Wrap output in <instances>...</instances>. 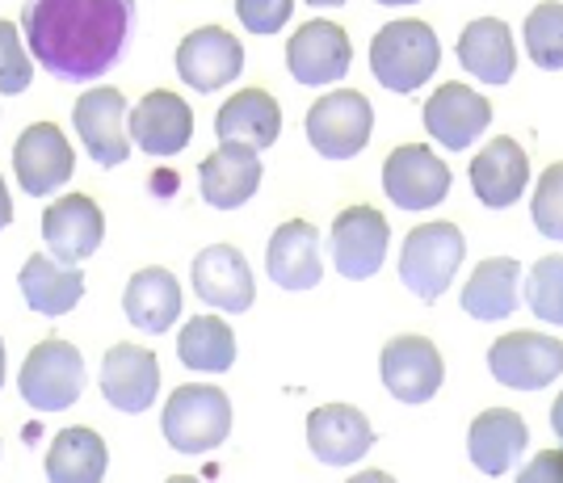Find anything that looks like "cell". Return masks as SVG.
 Here are the masks:
<instances>
[{
	"label": "cell",
	"mask_w": 563,
	"mask_h": 483,
	"mask_svg": "<svg viewBox=\"0 0 563 483\" xmlns=\"http://www.w3.org/2000/svg\"><path fill=\"white\" fill-rule=\"evenodd\" d=\"M459 64L479 80V85H509L517 72V46L509 25L500 18H479L467 22V30L459 34Z\"/></svg>",
	"instance_id": "obj_27"
},
{
	"label": "cell",
	"mask_w": 563,
	"mask_h": 483,
	"mask_svg": "<svg viewBox=\"0 0 563 483\" xmlns=\"http://www.w3.org/2000/svg\"><path fill=\"white\" fill-rule=\"evenodd\" d=\"M189 277H194V290L198 299L211 303L214 311H228V316H240L249 311L253 299H257V286H253V270L244 253L235 244H211L194 256L189 265Z\"/></svg>",
	"instance_id": "obj_16"
},
{
	"label": "cell",
	"mask_w": 563,
	"mask_h": 483,
	"mask_svg": "<svg viewBox=\"0 0 563 483\" xmlns=\"http://www.w3.org/2000/svg\"><path fill=\"white\" fill-rule=\"evenodd\" d=\"M526 51L542 72H563V4L560 0H542L530 9V18L521 25Z\"/></svg>",
	"instance_id": "obj_32"
},
{
	"label": "cell",
	"mask_w": 563,
	"mask_h": 483,
	"mask_svg": "<svg viewBox=\"0 0 563 483\" xmlns=\"http://www.w3.org/2000/svg\"><path fill=\"white\" fill-rule=\"evenodd\" d=\"M450 164L433 156L424 143H404L383 164V189L399 210H429L450 194Z\"/></svg>",
	"instance_id": "obj_10"
},
{
	"label": "cell",
	"mask_w": 563,
	"mask_h": 483,
	"mask_svg": "<svg viewBox=\"0 0 563 483\" xmlns=\"http://www.w3.org/2000/svg\"><path fill=\"white\" fill-rule=\"evenodd\" d=\"M22 30L55 80L89 85L118 64L135 30V0H25Z\"/></svg>",
	"instance_id": "obj_1"
},
{
	"label": "cell",
	"mask_w": 563,
	"mask_h": 483,
	"mask_svg": "<svg viewBox=\"0 0 563 483\" xmlns=\"http://www.w3.org/2000/svg\"><path fill=\"white\" fill-rule=\"evenodd\" d=\"M30 80H34V64L25 55L22 39H18V25L0 18V92L18 97V92L30 89Z\"/></svg>",
	"instance_id": "obj_35"
},
{
	"label": "cell",
	"mask_w": 563,
	"mask_h": 483,
	"mask_svg": "<svg viewBox=\"0 0 563 483\" xmlns=\"http://www.w3.org/2000/svg\"><path fill=\"white\" fill-rule=\"evenodd\" d=\"M110 466V450L97 429H64L55 433L47 450V480L51 483H101Z\"/></svg>",
	"instance_id": "obj_30"
},
{
	"label": "cell",
	"mask_w": 563,
	"mask_h": 483,
	"mask_svg": "<svg viewBox=\"0 0 563 483\" xmlns=\"http://www.w3.org/2000/svg\"><path fill=\"white\" fill-rule=\"evenodd\" d=\"M71 168H76L71 143L55 122H30L13 143V173L30 198L55 194L71 177Z\"/></svg>",
	"instance_id": "obj_11"
},
{
	"label": "cell",
	"mask_w": 563,
	"mask_h": 483,
	"mask_svg": "<svg viewBox=\"0 0 563 483\" xmlns=\"http://www.w3.org/2000/svg\"><path fill=\"white\" fill-rule=\"evenodd\" d=\"M219 143H244V147H274L282 135V106L265 89H240L232 101L214 114Z\"/></svg>",
	"instance_id": "obj_26"
},
{
	"label": "cell",
	"mask_w": 563,
	"mask_h": 483,
	"mask_svg": "<svg viewBox=\"0 0 563 483\" xmlns=\"http://www.w3.org/2000/svg\"><path fill=\"white\" fill-rule=\"evenodd\" d=\"M240 72H244V46L223 25H198L177 46V76L186 80L189 89H228Z\"/></svg>",
	"instance_id": "obj_12"
},
{
	"label": "cell",
	"mask_w": 563,
	"mask_h": 483,
	"mask_svg": "<svg viewBox=\"0 0 563 483\" xmlns=\"http://www.w3.org/2000/svg\"><path fill=\"white\" fill-rule=\"evenodd\" d=\"M378 374H383V387L396 395L399 404H429L442 392L446 362H442V353L429 337L408 332V337H396V341L383 345Z\"/></svg>",
	"instance_id": "obj_9"
},
{
	"label": "cell",
	"mask_w": 563,
	"mask_h": 483,
	"mask_svg": "<svg viewBox=\"0 0 563 483\" xmlns=\"http://www.w3.org/2000/svg\"><path fill=\"white\" fill-rule=\"evenodd\" d=\"M471 189H475V198L484 202V207L493 210H505L514 207L517 198L526 194V185H530V156L521 152V143L509 135L493 139L479 156H471Z\"/></svg>",
	"instance_id": "obj_22"
},
{
	"label": "cell",
	"mask_w": 563,
	"mask_h": 483,
	"mask_svg": "<svg viewBox=\"0 0 563 483\" xmlns=\"http://www.w3.org/2000/svg\"><path fill=\"white\" fill-rule=\"evenodd\" d=\"M307 446L324 466H353L371 454L375 429L366 413H357L350 404H324L307 416Z\"/></svg>",
	"instance_id": "obj_20"
},
{
	"label": "cell",
	"mask_w": 563,
	"mask_h": 483,
	"mask_svg": "<svg viewBox=\"0 0 563 483\" xmlns=\"http://www.w3.org/2000/svg\"><path fill=\"white\" fill-rule=\"evenodd\" d=\"M177 358L186 370L223 374L235 362V332L223 316H194L177 337Z\"/></svg>",
	"instance_id": "obj_31"
},
{
	"label": "cell",
	"mask_w": 563,
	"mask_h": 483,
	"mask_svg": "<svg viewBox=\"0 0 563 483\" xmlns=\"http://www.w3.org/2000/svg\"><path fill=\"white\" fill-rule=\"evenodd\" d=\"M378 4H391V9H399V4H417V0H378Z\"/></svg>",
	"instance_id": "obj_43"
},
{
	"label": "cell",
	"mask_w": 563,
	"mask_h": 483,
	"mask_svg": "<svg viewBox=\"0 0 563 483\" xmlns=\"http://www.w3.org/2000/svg\"><path fill=\"white\" fill-rule=\"evenodd\" d=\"M194 139V110L186 97L168 89H152L131 106V143L143 156H177Z\"/></svg>",
	"instance_id": "obj_17"
},
{
	"label": "cell",
	"mask_w": 563,
	"mask_h": 483,
	"mask_svg": "<svg viewBox=\"0 0 563 483\" xmlns=\"http://www.w3.org/2000/svg\"><path fill=\"white\" fill-rule=\"evenodd\" d=\"M161 429L177 454H211L232 433V399L211 383H186L168 395Z\"/></svg>",
	"instance_id": "obj_3"
},
{
	"label": "cell",
	"mask_w": 563,
	"mask_h": 483,
	"mask_svg": "<svg viewBox=\"0 0 563 483\" xmlns=\"http://www.w3.org/2000/svg\"><path fill=\"white\" fill-rule=\"evenodd\" d=\"M22 299L30 303V311L59 320L68 316L76 303L85 299V274L80 265H59L55 256H30L18 274Z\"/></svg>",
	"instance_id": "obj_29"
},
{
	"label": "cell",
	"mask_w": 563,
	"mask_h": 483,
	"mask_svg": "<svg viewBox=\"0 0 563 483\" xmlns=\"http://www.w3.org/2000/svg\"><path fill=\"white\" fill-rule=\"evenodd\" d=\"M350 483H396L391 475H378V471H366V475H353Z\"/></svg>",
	"instance_id": "obj_41"
},
{
	"label": "cell",
	"mask_w": 563,
	"mask_h": 483,
	"mask_svg": "<svg viewBox=\"0 0 563 483\" xmlns=\"http://www.w3.org/2000/svg\"><path fill=\"white\" fill-rule=\"evenodd\" d=\"M261 173H265V164H261L257 147L219 143L211 156L202 161V168H198L207 207H214V210L244 207V202L261 189Z\"/></svg>",
	"instance_id": "obj_23"
},
{
	"label": "cell",
	"mask_w": 563,
	"mask_h": 483,
	"mask_svg": "<svg viewBox=\"0 0 563 483\" xmlns=\"http://www.w3.org/2000/svg\"><path fill=\"white\" fill-rule=\"evenodd\" d=\"M265 270L278 282L282 290L299 295V290H316L324 277V261H320V231L307 219H290L269 235L265 249Z\"/></svg>",
	"instance_id": "obj_21"
},
{
	"label": "cell",
	"mask_w": 563,
	"mask_h": 483,
	"mask_svg": "<svg viewBox=\"0 0 563 483\" xmlns=\"http://www.w3.org/2000/svg\"><path fill=\"white\" fill-rule=\"evenodd\" d=\"M76 135L85 143V152L93 156L101 168H114L131 156V135H126V97L118 89H89L80 92L76 110Z\"/></svg>",
	"instance_id": "obj_15"
},
{
	"label": "cell",
	"mask_w": 563,
	"mask_h": 483,
	"mask_svg": "<svg viewBox=\"0 0 563 483\" xmlns=\"http://www.w3.org/2000/svg\"><path fill=\"white\" fill-rule=\"evenodd\" d=\"M13 223V198H9V185L0 177V231Z\"/></svg>",
	"instance_id": "obj_39"
},
{
	"label": "cell",
	"mask_w": 563,
	"mask_h": 483,
	"mask_svg": "<svg viewBox=\"0 0 563 483\" xmlns=\"http://www.w3.org/2000/svg\"><path fill=\"white\" fill-rule=\"evenodd\" d=\"M106 215L89 194H64L43 215V240L59 265H85L101 249Z\"/></svg>",
	"instance_id": "obj_14"
},
{
	"label": "cell",
	"mask_w": 563,
	"mask_h": 483,
	"mask_svg": "<svg viewBox=\"0 0 563 483\" xmlns=\"http://www.w3.org/2000/svg\"><path fill=\"white\" fill-rule=\"evenodd\" d=\"M521 303V265L514 256H488L463 286V311L479 323L509 320Z\"/></svg>",
	"instance_id": "obj_28"
},
{
	"label": "cell",
	"mask_w": 563,
	"mask_h": 483,
	"mask_svg": "<svg viewBox=\"0 0 563 483\" xmlns=\"http://www.w3.org/2000/svg\"><path fill=\"white\" fill-rule=\"evenodd\" d=\"M467 256V240L454 223H421L399 244V282L421 303H438L450 290Z\"/></svg>",
	"instance_id": "obj_4"
},
{
	"label": "cell",
	"mask_w": 563,
	"mask_h": 483,
	"mask_svg": "<svg viewBox=\"0 0 563 483\" xmlns=\"http://www.w3.org/2000/svg\"><path fill=\"white\" fill-rule=\"evenodd\" d=\"M152 194H156V198H173V194H177V177H173V173H156V177H152Z\"/></svg>",
	"instance_id": "obj_38"
},
{
	"label": "cell",
	"mask_w": 563,
	"mask_h": 483,
	"mask_svg": "<svg viewBox=\"0 0 563 483\" xmlns=\"http://www.w3.org/2000/svg\"><path fill=\"white\" fill-rule=\"evenodd\" d=\"M307 4H316V9H329V4H345V0H307Z\"/></svg>",
	"instance_id": "obj_42"
},
{
	"label": "cell",
	"mask_w": 563,
	"mask_h": 483,
	"mask_svg": "<svg viewBox=\"0 0 563 483\" xmlns=\"http://www.w3.org/2000/svg\"><path fill=\"white\" fill-rule=\"evenodd\" d=\"M526 446H530V429H526L521 413H514V408H488V413L475 416L467 429L471 462L493 480L514 471L517 459L526 454Z\"/></svg>",
	"instance_id": "obj_24"
},
{
	"label": "cell",
	"mask_w": 563,
	"mask_h": 483,
	"mask_svg": "<svg viewBox=\"0 0 563 483\" xmlns=\"http://www.w3.org/2000/svg\"><path fill=\"white\" fill-rule=\"evenodd\" d=\"M18 392L34 413H64L85 392V358L71 341L47 337L25 353Z\"/></svg>",
	"instance_id": "obj_5"
},
{
	"label": "cell",
	"mask_w": 563,
	"mask_h": 483,
	"mask_svg": "<svg viewBox=\"0 0 563 483\" xmlns=\"http://www.w3.org/2000/svg\"><path fill=\"white\" fill-rule=\"evenodd\" d=\"M530 223L539 228V235L560 240L563 244V161L551 164L534 185V207H530Z\"/></svg>",
	"instance_id": "obj_34"
},
{
	"label": "cell",
	"mask_w": 563,
	"mask_h": 483,
	"mask_svg": "<svg viewBox=\"0 0 563 483\" xmlns=\"http://www.w3.org/2000/svg\"><path fill=\"white\" fill-rule=\"evenodd\" d=\"M488 127H493L488 97L459 85V80L433 89V97L424 101V131L450 152H467V143H475Z\"/></svg>",
	"instance_id": "obj_18"
},
{
	"label": "cell",
	"mask_w": 563,
	"mask_h": 483,
	"mask_svg": "<svg viewBox=\"0 0 563 483\" xmlns=\"http://www.w3.org/2000/svg\"><path fill=\"white\" fill-rule=\"evenodd\" d=\"M517 483H563V450H542L517 471Z\"/></svg>",
	"instance_id": "obj_37"
},
{
	"label": "cell",
	"mask_w": 563,
	"mask_h": 483,
	"mask_svg": "<svg viewBox=\"0 0 563 483\" xmlns=\"http://www.w3.org/2000/svg\"><path fill=\"white\" fill-rule=\"evenodd\" d=\"M442 64V43L429 22H387L371 39V72L387 92H417Z\"/></svg>",
	"instance_id": "obj_2"
},
{
	"label": "cell",
	"mask_w": 563,
	"mask_h": 483,
	"mask_svg": "<svg viewBox=\"0 0 563 483\" xmlns=\"http://www.w3.org/2000/svg\"><path fill=\"white\" fill-rule=\"evenodd\" d=\"M551 429H555V438L563 441V392L555 395V404H551Z\"/></svg>",
	"instance_id": "obj_40"
},
{
	"label": "cell",
	"mask_w": 563,
	"mask_h": 483,
	"mask_svg": "<svg viewBox=\"0 0 563 483\" xmlns=\"http://www.w3.org/2000/svg\"><path fill=\"white\" fill-rule=\"evenodd\" d=\"M101 395L118 413H147L161 395V362L143 345H114L101 362Z\"/></svg>",
	"instance_id": "obj_19"
},
{
	"label": "cell",
	"mask_w": 563,
	"mask_h": 483,
	"mask_svg": "<svg viewBox=\"0 0 563 483\" xmlns=\"http://www.w3.org/2000/svg\"><path fill=\"white\" fill-rule=\"evenodd\" d=\"M290 9L295 0H235V18L249 34H278L290 22Z\"/></svg>",
	"instance_id": "obj_36"
},
{
	"label": "cell",
	"mask_w": 563,
	"mask_h": 483,
	"mask_svg": "<svg viewBox=\"0 0 563 483\" xmlns=\"http://www.w3.org/2000/svg\"><path fill=\"white\" fill-rule=\"evenodd\" d=\"M122 311L126 320L152 332V337H165L173 323L181 320V282L173 270L161 265H147L140 274H131L126 290H122Z\"/></svg>",
	"instance_id": "obj_25"
},
{
	"label": "cell",
	"mask_w": 563,
	"mask_h": 483,
	"mask_svg": "<svg viewBox=\"0 0 563 483\" xmlns=\"http://www.w3.org/2000/svg\"><path fill=\"white\" fill-rule=\"evenodd\" d=\"M332 265L336 274L350 282H366L383 270L387 261V244H391V228L383 219V210H375L371 202L345 207L332 219Z\"/></svg>",
	"instance_id": "obj_8"
},
{
	"label": "cell",
	"mask_w": 563,
	"mask_h": 483,
	"mask_svg": "<svg viewBox=\"0 0 563 483\" xmlns=\"http://www.w3.org/2000/svg\"><path fill=\"white\" fill-rule=\"evenodd\" d=\"M0 387H4V341H0Z\"/></svg>",
	"instance_id": "obj_44"
},
{
	"label": "cell",
	"mask_w": 563,
	"mask_h": 483,
	"mask_svg": "<svg viewBox=\"0 0 563 483\" xmlns=\"http://www.w3.org/2000/svg\"><path fill=\"white\" fill-rule=\"evenodd\" d=\"M488 370L509 392H542L563 374V341L547 332H505L488 349Z\"/></svg>",
	"instance_id": "obj_7"
},
{
	"label": "cell",
	"mask_w": 563,
	"mask_h": 483,
	"mask_svg": "<svg viewBox=\"0 0 563 483\" xmlns=\"http://www.w3.org/2000/svg\"><path fill=\"white\" fill-rule=\"evenodd\" d=\"M526 303L534 320L563 328V256H539L526 274Z\"/></svg>",
	"instance_id": "obj_33"
},
{
	"label": "cell",
	"mask_w": 563,
	"mask_h": 483,
	"mask_svg": "<svg viewBox=\"0 0 563 483\" xmlns=\"http://www.w3.org/2000/svg\"><path fill=\"white\" fill-rule=\"evenodd\" d=\"M375 131V110L366 101V92L336 89L324 92L311 110H307V143L329 156V161H350L357 156Z\"/></svg>",
	"instance_id": "obj_6"
},
{
	"label": "cell",
	"mask_w": 563,
	"mask_h": 483,
	"mask_svg": "<svg viewBox=\"0 0 563 483\" xmlns=\"http://www.w3.org/2000/svg\"><path fill=\"white\" fill-rule=\"evenodd\" d=\"M350 64L353 43L336 22H303L299 34L286 43V68L303 89H324L332 80H345Z\"/></svg>",
	"instance_id": "obj_13"
}]
</instances>
